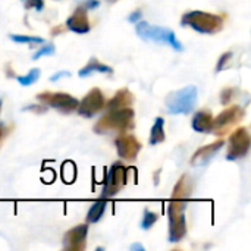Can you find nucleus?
Masks as SVG:
<instances>
[{"instance_id":"f257e3e1","label":"nucleus","mask_w":251,"mask_h":251,"mask_svg":"<svg viewBox=\"0 0 251 251\" xmlns=\"http://www.w3.org/2000/svg\"><path fill=\"white\" fill-rule=\"evenodd\" d=\"M197 101V88L194 85H188L182 90L174 91L166 99L168 112L178 115V113H190Z\"/></svg>"},{"instance_id":"f03ea898","label":"nucleus","mask_w":251,"mask_h":251,"mask_svg":"<svg viewBox=\"0 0 251 251\" xmlns=\"http://www.w3.org/2000/svg\"><path fill=\"white\" fill-rule=\"evenodd\" d=\"M135 29H137V34L144 40H153V41L166 43V44H171L176 50H182V44L176 40L175 32L171 31V29H165V28H160V26H151L147 22H140Z\"/></svg>"},{"instance_id":"7ed1b4c3","label":"nucleus","mask_w":251,"mask_h":251,"mask_svg":"<svg viewBox=\"0 0 251 251\" xmlns=\"http://www.w3.org/2000/svg\"><path fill=\"white\" fill-rule=\"evenodd\" d=\"M96 71H100V72H112V69L109 66H104L101 63H97V62L91 60V63H88L84 69L79 71V76H87V75H90L91 72H96Z\"/></svg>"},{"instance_id":"20e7f679","label":"nucleus","mask_w":251,"mask_h":251,"mask_svg":"<svg viewBox=\"0 0 251 251\" xmlns=\"http://www.w3.org/2000/svg\"><path fill=\"white\" fill-rule=\"evenodd\" d=\"M104 209H106L104 201H97V203H94L93 207H91L90 212H88V221H90V222H97V221L101 218V215L104 213Z\"/></svg>"},{"instance_id":"39448f33","label":"nucleus","mask_w":251,"mask_h":251,"mask_svg":"<svg viewBox=\"0 0 251 251\" xmlns=\"http://www.w3.org/2000/svg\"><path fill=\"white\" fill-rule=\"evenodd\" d=\"M40 78V69H31L29 71V74H26V75H24V76H18L16 78V81L21 84V85H24V87H28V85H31V84H34L37 79Z\"/></svg>"},{"instance_id":"423d86ee","label":"nucleus","mask_w":251,"mask_h":251,"mask_svg":"<svg viewBox=\"0 0 251 251\" xmlns=\"http://www.w3.org/2000/svg\"><path fill=\"white\" fill-rule=\"evenodd\" d=\"M162 128H163V119L159 118V119H156V125H154V128H153V131H151V140H150L151 144H156V143H157V135H160V137L163 138V131H162Z\"/></svg>"},{"instance_id":"0eeeda50","label":"nucleus","mask_w":251,"mask_h":251,"mask_svg":"<svg viewBox=\"0 0 251 251\" xmlns=\"http://www.w3.org/2000/svg\"><path fill=\"white\" fill-rule=\"evenodd\" d=\"M10 38L16 43H37V44H41L43 43V38L40 37H26V35H10Z\"/></svg>"},{"instance_id":"6e6552de","label":"nucleus","mask_w":251,"mask_h":251,"mask_svg":"<svg viewBox=\"0 0 251 251\" xmlns=\"http://www.w3.org/2000/svg\"><path fill=\"white\" fill-rule=\"evenodd\" d=\"M156 221H157V215L150 213V212H146V215H144V221H143V224H141L143 229H149V228H150Z\"/></svg>"},{"instance_id":"1a4fd4ad","label":"nucleus","mask_w":251,"mask_h":251,"mask_svg":"<svg viewBox=\"0 0 251 251\" xmlns=\"http://www.w3.org/2000/svg\"><path fill=\"white\" fill-rule=\"evenodd\" d=\"M53 50H54V46L53 44H49L46 47H43L41 50H38L35 54H34V59H38L41 56H49V54H53Z\"/></svg>"},{"instance_id":"9d476101","label":"nucleus","mask_w":251,"mask_h":251,"mask_svg":"<svg viewBox=\"0 0 251 251\" xmlns=\"http://www.w3.org/2000/svg\"><path fill=\"white\" fill-rule=\"evenodd\" d=\"M140 15H141V13H140V10H138V12H135V13H132V15L129 16V21H131V22L137 21V19L140 18Z\"/></svg>"},{"instance_id":"9b49d317","label":"nucleus","mask_w":251,"mask_h":251,"mask_svg":"<svg viewBox=\"0 0 251 251\" xmlns=\"http://www.w3.org/2000/svg\"><path fill=\"white\" fill-rule=\"evenodd\" d=\"M62 75H69V72H59V74H56V76H51L50 78V81H56L57 78H60Z\"/></svg>"},{"instance_id":"f8f14e48","label":"nucleus","mask_w":251,"mask_h":251,"mask_svg":"<svg viewBox=\"0 0 251 251\" xmlns=\"http://www.w3.org/2000/svg\"><path fill=\"white\" fill-rule=\"evenodd\" d=\"M131 249H132V250H144V249H143L141 246H138V244H135V246H132Z\"/></svg>"}]
</instances>
